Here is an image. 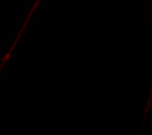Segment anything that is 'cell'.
<instances>
[{
	"label": "cell",
	"mask_w": 152,
	"mask_h": 135,
	"mask_svg": "<svg viewBox=\"0 0 152 135\" xmlns=\"http://www.w3.org/2000/svg\"><path fill=\"white\" fill-rule=\"evenodd\" d=\"M39 2H40V0H37V3H36V4H34V6H33V8H32V10L30 11V13H29V16L28 17V19H27V20H26V22H25V24H24V26H25V25L27 24V22L28 21V20H29V17L31 16V14H32V12H34V10H35V9H36V8L37 7V5H38V4H39Z\"/></svg>",
	"instance_id": "cell-1"
}]
</instances>
